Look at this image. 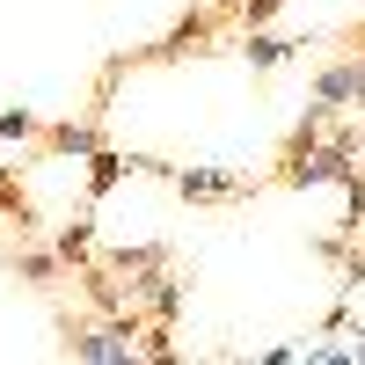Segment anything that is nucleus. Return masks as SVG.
<instances>
[{
    "instance_id": "f257e3e1",
    "label": "nucleus",
    "mask_w": 365,
    "mask_h": 365,
    "mask_svg": "<svg viewBox=\"0 0 365 365\" xmlns=\"http://www.w3.org/2000/svg\"><path fill=\"white\" fill-rule=\"evenodd\" d=\"M351 168H358V125L336 117L322 139H307V146H292V154H285L278 182H285V190H314V182H344Z\"/></svg>"
},
{
    "instance_id": "f03ea898",
    "label": "nucleus",
    "mask_w": 365,
    "mask_h": 365,
    "mask_svg": "<svg viewBox=\"0 0 365 365\" xmlns=\"http://www.w3.org/2000/svg\"><path fill=\"white\" fill-rule=\"evenodd\" d=\"M146 322H125V314H96V322H73L66 329V358H88V365H132L146 358Z\"/></svg>"
},
{
    "instance_id": "7ed1b4c3",
    "label": "nucleus",
    "mask_w": 365,
    "mask_h": 365,
    "mask_svg": "<svg viewBox=\"0 0 365 365\" xmlns=\"http://www.w3.org/2000/svg\"><path fill=\"white\" fill-rule=\"evenodd\" d=\"M175 182V197H190V205H234V197H249V175L241 168H168Z\"/></svg>"
},
{
    "instance_id": "20e7f679",
    "label": "nucleus",
    "mask_w": 365,
    "mask_h": 365,
    "mask_svg": "<svg viewBox=\"0 0 365 365\" xmlns=\"http://www.w3.org/2000/svg\"><path fill=\"white\" fill-rule=\"evenodd\" d=\"M314 96L336 103V110H358V103H365V58H336V66H322Z\"/></svg>"
},
{
    "instance_id": "39448f33",
    "label": "nucleus",
    "mask_w": 365,
    "mask_h": 365,
    "mask_svg": "<svg viewBox=\"0 0 365 365\" xmlns=\"http://www.w3.org/2000/svg\"><path fill=\"white\" fill-rule=\"evenodd\" d=\"M103 263H110V270H117V278H125V285L139 292V285H146V278H154V270L168 263V249H161V241H139V249H110Z\"/></svg>"
},
{
    "instance_id": "423d86ee",
    "label": "nucleus",
    "mask_w": 365,
    "mask_h": 365,
    "mask_svg": "<svg viewBox=\"0 0 365 365\" xmlns=\"http://www.w3.org/2000/svg\"><path fill=\"white\" fill-rule=\"evenodd\" d=\"M212 22H220V8H197V15H182V22L168 29V44H154V58H182V51H205Z\"/></svg>"
},
{
    "instance_id": "0eeeda50",
    "label": "nucleus",
    "mask_w": 365,
    "mask_h": 365,
    "mask_svg": "<svg viewBox=\"0 0 365 365\" xmlns=\"http://www.w3.org/2000/svg\"><path fill=\"white\" fill-rule=\"evenodd\" d=\"M125 154H117V146H96V154H88V205H103L110 190H117V182H125Z\"/></svg>"
},
{
    "instance_id": "6e6552de",
    "label": "nucleus",
    "mask_w": 365,
    "mask_h": 365,
    "mask_svg": "<svg viewBox=\"0 0 365 365\" xmlns=\"http://www.w3.org/2000/svg\"><path fill=\"white\" fill-rule=\"evenodd\" d=\"M51 256L66 263V270L96 263V220H73V227H58V234H51Z\"/></svg>"
},
{
    "instance_id": "1a4fd4ad",
    "label": "nucleus",
    "mask_w": 365,
    "mask_h": 365,
    "mask_svg": "<svg viewBox=\"0 0 365 365\" xmlns=\"http://www.w3.org/2000/svg\"><path fill=\"white\" fill-rule=\"evenodd\" d=\"M241 58H249V66H285V58H292V44L278 37V29H241Z\"/></svg>"
},
{
    "instance_id": "9d476101",
    "label": "nucleus",
    "mask_w": 365,
    "mask_h": 365,
    "mask_svg": "<svg viewBox=\"0 0 365 365\" xmlns=\"http://www.w3.org/2000/svg\"><path fill=\"white\" fill-rule=\"evenodd\" d=\"M44 146H51V154H81V161H88V154L103 146V132L88 125V117H73V125H51V132H44Z\"/></svg>"
},
{
    "instance_id": "9b49d317",
    "label": "nucleus",
    "mask_w": 365,
    "mask_h": 365,
    "mask_svg": "<svg viewBox=\"0 0 365 365\" xmlns=\"http://www.w3.org/2000/svg\"><path fill=\"white\" fill-rule=\"evenodd\" d=\"M0 220L8 227H37V212H29V197H22V182H15V161H0Z\"/></svg>"
},
{
    "instance_id": "f8f14e48",
    "label": "nucleus",
    "mask_w": 365,
    "mask_h": 365,
    "mask_svg": "<svg viewBox=\"0 0 365 365\" xmlns=\"http://www.w3.org/2000/svg\"><path fill=\"white\" fill-rule=\"evenodd\" d=\"M58 270H66V263H58L51 249H22V256H15V278H22V285H58Z\"/></svg>"
},
{
    "instance_id": "ddd939ff",
    "label": "nucleus",
    "mask_w": 365,
    "mask_h": 365,
    "mask_svg": "<svg viewBox=\"0 0 365 365\" xmlns=\"http://www.w3.org/2000/svg\"><path fill=\"white\" fill-rule=\"evenodd\" d=\"M344 234H365V161L344 175Z\"/></svg>"
},
{
    "instance_id": "4468645a",
    "label": "nucleus",
    "mask_w": 365,
    "mask_h": 365,
    "mask_svg": "<svg viewBox=\"0 0 365 365\" xmlns=\"http://www.w3.org/2000/svg\"><path fill=\"white\" fill-rule=\"evenodd\" d=\"M336 263H344V278H336V285H344V292H358V285H365V234H351V249H344Z\"/></svg>"
},
{
    "instance_id": "2eb2a0df",
    "label": "nucleus",
    "mask_w": 365,
    "mask_h": 365,
    "mask_svg": "<svg viewBox=\"0 0 365 365\" xmlns=\"http://www.w3.org/2000/svg\"><path fill=\"white\" fill-rule=\"evenodd\" d=\"M37 132H44V125H37V110H22V103H15V110H0V139H37Z\"/></svg>"
},
{
    "instance_id": "dca6fc26",
    "label": "nucleus",
    "mask_w": 365,
    "mask_h": 365,
    "mask_svg": "<svg viewBox=\"0 0 365 365\" xmlns=\"http://www.w3.org/2000/svg\"><path fill=\"white\" fill-rule=\"evenodd\" d=\"M358 161H365V132H358Z\"/></svg>"
}]
</instances>
